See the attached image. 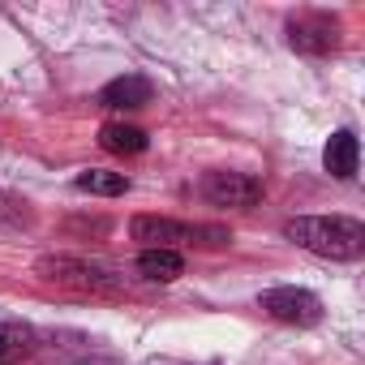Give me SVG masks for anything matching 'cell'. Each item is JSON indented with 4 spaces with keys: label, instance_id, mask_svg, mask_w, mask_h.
Wrapping results in <instances>:
<instances>
[{
    "label": "cell",
    "instance_id": "cell-3",
    "mask_svg": "<svg viewBox=\"0 0 365 365\" xmlns=\"http://www.w3.org/2000/svg\"><path fill=\"white\" fill-rule=\"evenodd\" d=\"M35 271L48 279V284H61V288H73V292H95V297H108V292H120V275L95 258H78V254H52V258H39Z\"/></svg>",
    "mask_w": 365,
    "mask_h": 365
},
{
    "label": "cell",
    "instance_id": "cell-12",
    "mask_svg": "<svg viewBox=\"0 0 365 365\" xmlns=\"http://www.w3.org/2000/svg\"><path fill=\"white\" fill-rule=\"evenodd\" d=\"M31 348H35V331L31 327H22V322H0V365L22 361Z\"/></svg>",
    "mask_w": 365,
    "mask_h": 365
},
{
    "label": "cell",
    "instance_id": "cell-10",
    "mask_svg": "<svg viewBox=\"0 0 365 365\" xmlns=\"http://www.w3.org/2000/svg\"><path fill=\"white\" fill-rule=\"evenodd\" d=\"M146 129H138V125H125V120H108L103 129H99V146L103 150H112V155H142L146 150Z\"/></svg>",
    "mask_w": 365,
    "mask_h": 365
},
{
    "label": "cell",
    "instance_id": "cell-1",
    "mask_svg": "<svg viewBox=\"0 0 365 365\" xmlns=\"http://www.w3.org/2000/svg\"><path fill=\"white\" fill-rule=\"evenodd\" d=\"M284 237L331 262H356L365 254V224L352 215H297L284 224Z\"/></svg>",
    "mask_w": 365,
    "mask_h": 365
},
{
    "label": "cell",
    "instance_id": "cell-11",
    "mask_svg": "<svg viewBox=\"0 0 365 365\" xmlns=\"http://www.w3.org/2000/svg\"><path fill=\"white\" fill-rule=\"evenodd\" d=\"M73 185L82 194H99V198H120L129 194V176L125 172H103V168H91V172H78Z\"/></svg>",
    "mask_w": 365,
    "mask_h": 365
},
{
    "label": "cell",
    "instance_id": "cell-8",
    "mask_svg": "<svg viewBox=\"0 0 365 365\" xmlns=\"http://www.w3.org/2000/svg\"><path fill=\"white\" fill-rule=\"evenodd\" d=\"M356 159H361L356 133H352V129H335V133L327 138V146H322V168H327L335 180H352Z\"/></svg>",
    "mask_w": 365,
    "mask_h": 365
},
{
    "label": "cell",
    "instance_id": "cell-2",
    "mask_svg": "<svg viewBox=\"0 0 365 365\" xmlns=\"http://www.w3.org/2000/svg\"><path fill=\"white\" fill-rule=\"evenodd\" d=\"M129 237L142 241V250H176V245H228V228H207V224H185L168 215H133Z\"/></svg>",
    "mask_w": 365,
    "mask_h": 365
},
{
    "label": "cell",
    "instance_id": "cell-5",
    "mask_svg": "<svg viewBox=\"0 0 365 365\" xmlns=\"http://www.w3.org/2000/svg\"><path fill=\"white\" fill-rule=\"evenodd\" d=\"M258 305H262L275 322H288V327H314V322H322V301H318L309 288H297V284L267 288V292L258 297Z\"/></svg>",
    "mask_w": 365,
    "mask_h": 365
},
{
    "label": "cell",
    "instance_id": "cell-6",
    "mask_svg": "<svg viewBox=\"0 0 365 365\" xmlns=\"http://www.w3.org/2000/svg\"><path fill=\"white\" fill-rule=\"evenodd\" d=\"M288 43L305 56H327L339 48V22L327 14H305L288 22Z\"/></svg>",
    "mask_w": 365,
    "mask_h": 365
},
{
    "label": "cell",
    "instance_id": "cell-4",
    "mask_svg": "<svg viewBox=\"0 0 365 365\" xmlns=\"http://www.w3.org/2000/svg\"><path fill=\"white\" fill-rule=\"evenodd\" d=\"M198 194L211 202V207H224V211H250L262 202V180L250 176V172H207Z\"/></svg>",
    "mask_w": 365,
    "mask_h": 365
},
{
    "label": "cell",
    "instance_id": "cell-7",
    "mask_svg": "<svg viewBox=\"0 0 365 365\" xmlns=\"http://www.w3.org/2000/svg\"><path fill=\"white\" fill-rule=\"evenodd\" d=\"M146 103H150V82L142 73H120L99 91V108L108 112H138Z\"/></svg>",
    "mask_w": 365,
    "mask_h": 365
},
{
    "label": "cell",
    "instance_id": "cell-9",
    "mask_svg": "<svg viewBox=\"0 0 365 365\" xmlns=\"http://www.w3.org/2000/svg\"><path fill=\"white\" fill-rule=\"evenodd\" d=\"M138 275L150 279V284H172L185 275V258L180 250H142L138 254Z\"/></svg>",
    "mask_w": 365,
    "mask_h": 365
}]
</instances>
